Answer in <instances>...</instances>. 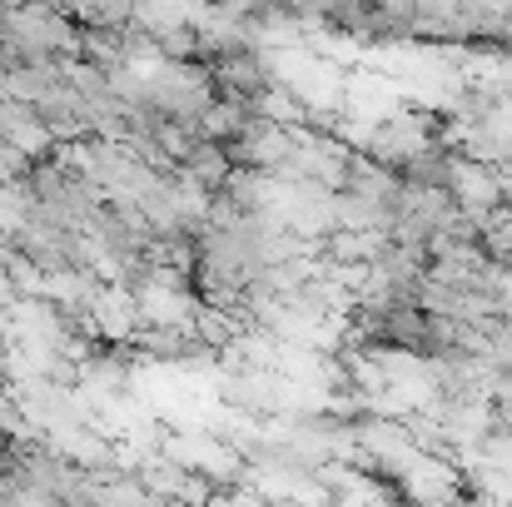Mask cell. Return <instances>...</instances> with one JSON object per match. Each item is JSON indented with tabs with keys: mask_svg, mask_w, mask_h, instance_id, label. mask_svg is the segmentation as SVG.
Returning <instances> with one entry per match:
<instances>
[{
	"mask_svg": "<svg viewBox=\"0 0 512 507\" xmlns=\"http://www.w3.org/2000/svg\"><path fill=\"white\" fill-rule=\"evenodd\" d=\"M0 45L15 55V65L80 60V20L60 0H30L0 15Z\"/></svg>",
	"mask_w": 512,
	"mask_h": 507,
	"instance_id": "obj_1",
	"label": "cell"
},
{
	"mask_svg": "<svg viewBox=\"0 0 512 507\" xmlns=\"http://www.w3.org/2000/svg\"><path fill=\"white\" fill-rule=\"evenodd\" d=\"M209 75H214V90L229 95V100H254L259 90L274 85V55L259 50V45H239V50H224L214 60H204Z\"/></svg>",
	"mask_w": 512,
	"mask_h": 507,
	"instance_id": "obj_2",
	"label": "cell"
},
{
	"mask_svg": "<svg viewBox=\"0 0 512 507\" xmlns=\"http://www.w3.org/2000/svg\"><path fill=\"white\" fill-rule=\"evenodd\" d=\"M448 189L458 199L463 214L473 219H488L498 204H503V189H498V165H483V160H468L453 150V169H448Z\"/></svg>",
	"mask_w": 512,
	"mask_h": 507,
	"instance_id": "obj_3",
	"label": "cell"
},
{
	"mask_svg": "<svg viewBox=\"0 0 512 507\" xmlns=\"http://www.w3.org/2000/svg\"><path fill=\"white\" fill-rule=\"evenodd\" d=\"M249 120H254V115H249V105H244V100L219 95V100L199 115V125H194V130H199L204 140H214V145H229L234 135H244V130H249Z\"/></svg>",
	"mask_w": 512,
	"mask_h": 507,
	"instance_id": "obj_4",
	"label": "cell"
},
{
	"mask_svg": "<svg viewBox=\"0 0 512 507\" xmlns=\"http://www.w3.org/2000/svg\"><path fill=\"white\" fill-rule=\"evenodd\" d=\"M498 189H503V204H512V160L498 165Z\"/></svg>",
	"mask_w": 512,
	"mask_h": 507,
	"instance_id": "obj_5",
	"label": "cell"
},
{
	"mask_svg": "<svg viewBox=\"0 0 512 507\" xmlns=\"http://www.w3.org/2000/svg\"><path fill=\"white\" fill-rule=\"evenodd\" d=\"M269 5H279V10H299V5H309V0H269Z\"/></svg>",
	"mask_w": 512,
	"mask_h": 507,
	"instance_id": "obj_6",
	"label": "cell"
}]
</instances>
